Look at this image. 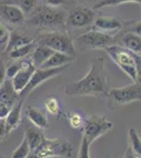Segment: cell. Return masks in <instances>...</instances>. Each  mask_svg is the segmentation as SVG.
Returning <instances> with one entry per match:
<instances>
[{"mask_svg":"<svg viewBox=\"0 0 141 158\" xmlns=\"http://www.w3.org/2000/svg\"><path fill=\"white\" fill-rule=\"evenodd\" d=\"M35 42L39 45H43L53 50L54 52L76 57L75 44L68 33L55 32V31L43 33L35 40Z\"/></svg>","mask_w":141,"mask_h":158,"instance_id":"5b68a950","label":"cell"},{"mask_svg":"<svg viewBox=\"0 0 141 158\" xmlns=\"http://www.w3.org/2000/svg\"><path fill=\"white\" fill-rule=\"evenodd\" d=\"M9 35H10V31L7 30V27L6 25L0 22V44L7 41Z\"/></svg>","mask_w":141,"mask_h":158,"instance_id":"4dcf8cb0","label":"cell"},{"mask_svg":"<svg viewBox=\"0 0 141 158\" xmlns=\"http://www.w3.org/2000/svg\"><path fill=\"white\" fill-rule=\"evenodd\" d=\"M110 91V79L104 67V58L91 60V68L83 78L73 81L65 86L64 93L71 97L94 96L104 98Z\"/></svg>","mask_w":141,"mask_h":158,"instance_id":"6da1fadb","label":"cell"},{"mask_svg":"<svg viewBox=\"0 0 141 158\" xmlns=\"http://www.w3.org/2000/svg\"><path fill=\"white\" fill-rule=\"evenodd\" d=\"M45 110L54 116H65L64 114H62L60 109V103H59L58 99L56 97H48L45 101Z\"/></svg>","mask_w":141,"mask_h":158,"instance_id":"d4e9b609","label":"cell"},{"mask_svg":"<svg viewBox=\"0 0 141 158\" xmlns=\"http://www.w3.org/2000/svg\"><path fill=\"white\" fill-rule=\"evenodd\" d=\"M68 68V65L61 67V68H53V69H36L35 72L33 73L32 77L30 79L29 83H27V86L23 89V91H21L19 93L20 98L24 100L25 97L29 96L37 86L41 85L43 82L56 77V76H58L59 74H61Z\"/></svg>","mask_w":141,"mask_h":158,"instance_id":"9c48e42d","label":"cell"},{"mask_svg":"<svg viewBox=\"0 0 141 158\" xmlns=\"http://www.w3.org/2000/svg\"><path fill=\"white\" fill-rule=\"evenodd\" d=\"M2 3L12 4L20 9L23 14H31L37 4V0H2Z\"/></svg>","mask_w":141,"mask_h":158,"instance_id":"603a6c76","label":"cell"},{"mask_svg":"<svg viewBox=\"0 0 141 158\" xmlns=\"http://www.w3.org/2000/svg\"><path fill=\"white\" fill-rule=\"evenodd\" d=\"M107 108L111 111L123 108L124 106L141 99V85L140 81H135L132 85L122 88L110 89L106 95Z\"/></svg>","mask_w":141,"mask_h":158,"instance_id":"277c9868","label":"cell"},{"mask_svg":"<svg viewBox=\"0 0 141 158\" xmlns=\"http://www.w3.org/2000/svg\"><path fill=\"white\" fill-rule=\"evenodd\" d=\"M10 133L6 130V122L4 119H0V141H3L4 139H6L9 137Z\"/></svg>","mask_w":141,"mask_h":158,"instance_id":"1f68e13d","label":"cell"},{"mask_svg":"<svg viewBox=\"0 0 141 158\" xmlns=\"http://www.w3.org/2000/svg\"><path fill=\"white\" fill-rule=\"evenodd\" d=\"M36 44H37V43H36ZM53 54H54L53 50L48 49L47 47H43V45L37 44L32 53V60H31V62L33 63V65H34L36 69H38L41 67L43 63H44Z\"/></svg>","mask_w":141,"mask_h":158,"instance_id":"44dd1931","label":"cell"},{"mask_svg":"<svg viewBox=\"0 0 141 158\" xmlns=\"http://www.w3.org/2000/svg\"><path fill=\"white\" fill-rule=\"evenodd\" d=\"M23 101H24L23 99H20V100L18 101L11 110H10L7 116L4 118L6 130L10 134H11V132L14 131V130L22 122L21 111H22V106H23Z\"/></svg>","mask_w":141,"mask_h":158,"instance_id":"9a60e30c","label":"cell"},{"mask_svg":"<svg viewBox=\"0 0 141 158\" xmlns=\"http://www.w3.org/2000/svg\"><path fill=\"white\" fill-rule=\"evenodd\" d=\"M66 118L68 119L70 121V124L73 129H80L82 128L83 126V121H84V118L82 117V115H80L79 113H70L66 115Z\"/></svg>","mask_w":141,"mask_h":158,"instance_id":"83f0119b","label":"cell"},{"mask_svg":"<svg viewBox=\"0 0 141 158\" xmlns=\"http://www.w3.org/2000/svg\"><path fill=\"white\" fill-rule=\"evenodd\" d=\"M27 158H38V157L36 156V154H35L34 152H31V153H30V155H29V156H27Z\"/></svg>","mask_w":141,"mask_h":158,"instance_id":"8d00e7d4","label":"cell"},{"mask_svg":"<svg viewBox=\"0 0 141 158\" xmlns=\"http://www.w3.org/2000/svg\"><path fill=\"white\" fill-rule=\"evenodd\" d=\"M126 2H135V3L140 4L141 0H99L97 3L94 4L92 10L94 11V10H99L106 6H120L122 3H126Z\"/></svg>","mask_w":141,"mask_h":158,"instance_id":"484cf974","label":"cell"},{"mask_svg":"<svg viewBox=\"0 0 141 158\" xmlns=\"http://www.w3.org/2000/svg\"><path fill=\"white\" fill-rule=\"evenodd\" d=\"M89 147H91V144L86 141V139L84 137H81V143L80 147H79L78 158H91V156H89Z\"/></svg>","mask_w":141,"mask_h":158,"instance_id":"f1b7e54d","label":"cell"},{"mask_svg":"<svg viewBox=\"0 0 141 158\" xmlns=\"http://www.w3.org/2000/svg\"><path fill=\"white\" fill-rule=\"evenodd\" d=\"M123 158H137L135 156L134 152L132 151V149H131L130 147H127L126 151H125V154H124V157Z\"/></svg>","mask_w":141,"mask_h":158,"instance_id":"d590c367","label":"cell"},{"mask_svg":"<svg viewBox=\"0 0 141 158\" xmlns=\"http://www.w3.org/2000/svg\"><path fill=\"white\" fill-rule=\"evenodd\" d=\"M66 13L57 7H51L45 4L35 6L27 20L30 24L36 27L43 29H55L65 25Z\"/></svg>","mask_w":141,"mask_h":158,"instance_id":"3957f363","label":"cell"},{"mask_svg":"<svg viewBox=\"0 0 141 158\" xmlns=\"http://www.w3.org/2000/svg\"><path fill=\"white\" fill-rule=\"evenodd\" d=\"M36 45L37 44H36V42L34 40V41L29 43V44H25L23 47H20V48H18V49L13 50L12 52H10L7 55H9V57L13 60L22 59V58H25L32 54L33 51H34V49L36 48Z\"/></svg>","mask_w":141,"mask_h":158,"instance_id":"7402d4cb","label":"cell"},{"mask_svg":"<svg viewBox=\"0 0 141 158\" xmlns=\"http://www.w3.org/2000/svg\"><path fill=\"white\" fill-rule=\"evenodd\" d=\"M75 42L82 50H104L109 45L114 44V37L93 30L77 37Z\"/></svg>","mask_w":141,"mask_h":158,"instance_id":"ba28073f","label":"cell"},{"mask_svg":"<svg viewBox=\"0 0 141 158\" xmlns=\"http://www.w3.org/2000/svg\"><path fill=\"white\" fill-rule=\"evenodd\" d=\"M76 57L70 56L62 53L54 52V54L51 56L38 69H53V68H61L65 67V65H70L75 61Z\"/></svg>","mask_w":141,"mask_h":158,"instance_id":"ac0fdd59","label":"cell"},{"mask_svg":"<svg viewBox=\"0 0 141 158\" xmlns=\"http://www.w3.org/2000/svg\"><path fill=\"white\" fill-rule=\"evenodd\" d=\"M10 109L9 106H6L3 102H1L0 101V119H4L7 116V114H9L10 112Z\"/></svg>","mask_w":141,"mask_h":158,"instance_id":"e575fe53","label":"cell"},{"mask_svg":"<svg viewBox=\"0 0 141 158\" xmlns=\"http://www.w3.org/2000/svg\"><path fill=\"white\" fill-rule=\"evenodd\" d=\"M32 152H34L38 158H70L73 155V146L64 138L50 139L44 137L39 147Z\"/></svg>","mask_w":141,"mask_h":158,"instance_id":"8992f818","label":"cell"},{"mask_svg":"<svg viewBox=\"0 0 141 158\" xmlns=\"http://www.w3.org/2000/svg\"><path fill=\"white\" fill-rule=\"evenodd\" d=\"M33 41H34V39H33L32 37L27 36V35L19 34V33H17L16 31L10 32L4 54H9V53L12 52L13 50L18 49V48H20V47H23L25 44H29V43L33 42Z\"/></svg>","mask_w":141,"mask_h":158,"instance_id":"ffe728a7","label":"cell"},{"mask_svg":"<svg viewBox=\"0 0 141 158\" xmlns=\"http://www.w3.org/2000/svg\"><path fill=\"white\" fill-rule=\"evenodd\" d=\"M0 158H6V157H3V156H0Z\"/></svg>","mask_w":141,"mask_h":158,"instance_id":"74e56055","label":"cell"},{"mask_svg":"<svg viewBox=\"0 0 141 158\" xmlns=\"http://www.w3.org/2000/svg\"><path fill=\"white\" fill-rule=\"evenodd\" d=\"M118 45L122 47L123 49L134 53V54L140 55L141 52V38L140 35L136 32L126 33L120 38V41Z\"/></svg>","mask_w":141,"mask_h":158,"instance_id":"e0dca14e","label":"cell"},{"mask_svg":"<svg viewBox=\"0 0 141 158\" xmlns=\"http://www.w3.org/2000/svg\"><path fill=\"white\" fill-rule=\"evenodd\" d=\"M104 51L134 82L140 81V55L134 54L118 44L109 45Z\"/></svg>","mask_w":141,"mask_h":158,"instance_id":"7a4b0ae2","label":"cell"},{"mask_svg":"<svg viewBox=\"0 0 141 158\" xmlns=\"http://www.w3.org/2000/svg\"><path fill=\"white\" fill-rule=\"evenodd\" d=\"M114 128L113 122L107 120L106 117L92 115L84 118L82 126V137L86 139L89 144H92L97 138L107 133Z\"/></svg>","mask_w":141,"mask_h":158,"instance_id":"52a82bcc","label":"cell"},{"mask_svg":"<svg viewBox=\"0 0 141 158\" xmlns=\"http://www.w3.org/2000/svg\"><path fill=\"white\" fill-rule=\"evenodd\" d=\"M129 140L130 144L129 147L134 152L135 156L137 158H140L141 156V140L138 135L137 131L135 129H129Z\"/></svg>","mask_w":141,"mask_h":158,"instance_id":"cb8c5ba5","label":"cell"},{"mask_svg":"<svg viewBox=\"0 0 141 158\" xmlns=\"http://www.w3.org/2000/svg\"><path fill=\"white\" fill-rule=\"evenodd\" d=\"M6 67H4V63H3V60L2 58L0 57V86L2 85L3 81L6 80Z\"/></svg>","mask_w":141,"mask_h":158,"instance_id":"836d02e7","label":"cell"},{"mask_svg":"<svg viewBox=\"0 0 141 158\" xmlns=\"http://www.w3.org/2000/svg\"><path fill=\"white\" fill-rule=\"evenodd\" d=\"M30 153H31L30 146H29V143H27V139L23 138L21 143L19 144V147L13 152V154L11 155V158H27L30 155Z\"/></svg>","mask_w":141,"mask_h":158,"instance_id":"4316f807","label":"cell"},{"mask_svg":"<svg viewBox=\"0 0 141 158\" xmlns=\"http://www.w3.org/2000/svg\"><path fill=\"white\" fill-rule=\"evenodd\" d=\"M36 68L33 65L31 61H21V69L16 75L11 79L12 85L17 93L23 91V89L29 83L33 73L35 72Z\"/></svg>","mask_w":141,"mask_h":158,"instance_id":"8fae6325","label":"cell"},{"mask_svg":"<svg viewBox=\"0 0 141 158\" xmlns=\"http://www.w3.org/2000/svg\"><path fill=\"white\" fill-rule=\"evenodd\" d=\"M24 138L27 139V143L30 146L31 152H32L39 147V144L42 142L44 136H43L41 130L29 123L24 126Z\"/></svg>","mask_w":141,"mask_h":158,"instance_id":"d6986e66","label":"cell"},{"mask_svg":"<svg viewBox=\"0 0 141 158\" xmlns=\"http://www.w3.org/2000/svg\"><path fill=\"white\" fill-rule=\"evenodd\" d=\"M94 11L84 6H79L66 15L65 25L73 29L88 27L94 21Z\"/></svg>","mask_w":141,"mask_h":158,"instance_id":"30bf717a","label":"cell"},{"mask_svg":"<svg viewBox=\"0 0 141 158\" xmlns=\"http://www.w3.org/2000/svg\"><path fill=\"white\" fill-rule=\"evenodd\" d=\"M27 119L31 121L33 126L37 127L40 130H45L48 128V120L45 113L40 109L34 106H29L25 111Z\"/></svg>","mask_w":141,"mask_h":158,"instance_id":"2e32d148","label":"cell"},{"mask_svg":"<svg viewBox=\"0 0 141 158\" xmlns=\"http://www.w3.org/2000/svg\"><path fill=\"white\" fill-rule=\"evenodd\" d=\"M65 2V0H44L45 6H51V7H58L63 6Z\"/></svg>","mask_w":141,"mask_h":158,"instance_id":"d6a6232c","label":"cell"},{"mask_svg":"<svg viewBox=\"0 0 141 158\" xmlns=\"http://www.w3.org/2000/svg\"><path fill=\"white\" fill-rule=\"evenodd\" d=\"M0 20L13 25H20L25 21V15L17 6L0 2Z\"/></svg>","mask_w":141,"mask_h":158,"instance_id":"7c38bea8","label":"cell"},{"mask_svg":"<svg viewBox=\"0 0 141 158\" xmlns=\"http://www.w3.org/2000/svg\"><path fill=\"white\" fill-rule=\"evenodd\" d=\"M125 22L123 20H120L118 18H114V17H98L94 22V27L96 31L103 33L109 32H117V31L121 30L123 27Z\"/></svg>","mask_w":141,"mask_h":158,"instance_id":"4fadbf2b","label":"cell"},{"mask_svg":"<svg viewBox=\"0 0 141 158\" xmlns=\"http://www.w3.org/2000/svg\"><path fill=\"white\" fill-rule=\"evenodd\" d=\"M21 69V62H15L11 63L6 68V79H11L14 77L16 74L19 72V70Z\"/></svg>","mask_w":141,"mask_h":158,"instance_id":"f546056e","label":"cell"},{"mask_svg":"<svg viewBox=\"0 0 141 158\" xmlns=\"http://www.w3.org/2000/svg\"><path fill=\"white\" fill-rule=\"evenodd\" d=\"M20 99L21 98L19 96V93L14 90L11 80L6 79L2 85L0 86V101L9 106L10 109H12Z\"/></svg>","mask_w":141,"mask_h":158,"instance_id":"5bb4252c","label":"cell"}]
</instances>
